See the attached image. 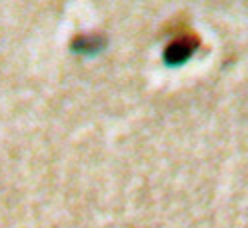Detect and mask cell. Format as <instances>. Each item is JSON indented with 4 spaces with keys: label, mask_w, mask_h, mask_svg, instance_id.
<instances>
[{
    "label": "cell",
    "mask_w": 248,
    "mask_h": 228,
    "mask_svg": "<svg viewBox=\"0 0 248 228\" xmlns=\"http://www.w3.org/2000/svg\"><path fill=\"white\" fill-rule=\"evenodd\" d=\"M198 46V40L188 36V38H178L174 42H170L164 50V62L168 66H180L186 60L192 56V52Z\"/></svg>",
    "instance_id": "6da1fadb"
},
{
    "label": "cell",
    "mask_w": 248,
    "mask_h": 228,
    "mask_svg": "<svg viewBox=\"0 0 248 228\" xmlns=\"http://www.w3.org/2000/svg\"><path fill=\"white\" fill-rule=\"evenodd\" d=\"M106 46V40L100 36H78L70 44V50L82 56H94Z\"/></svg>",
    "instance_id": "7a4b0ae2"
}]
</instances>
